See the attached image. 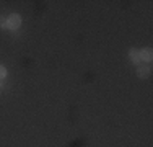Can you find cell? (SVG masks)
<instances>
[{"instance_id": "7a4b0ae2", "label": "cell", "mask_w": 153, "mask_h": 147, "mask_svg": "<svg viewBox=\"0 0 153 147\" xmlns=\"http://www.w3.org/2000/svg\"><path fill=\"white\" fill-rule=\"evenodd\" d=\"M152 74V67L150 65H137V75L140 77V79H148Z\"/></svg>"}, {"instance_id": "5b68a950", "label": "cell", "mask_w": 153, "mask_h": 147, "mask_svg": "<svg viewBox=\"0 0 153 147\" xmlns=\"http://www.w3.org/2000/svg\"><path fill=\"white\" fill-rule=\"evenodd\" d=\"M5 75H7V69L3 67V65H0V80L5 79Z\"/></svg>"}, {"instance_id": "3957f363", "label": "cell", "mask_w": 153, "mask_h": 147, "mask_svg": "<svg viewBox=\"0 0 153 147\" xmlns=\"http://www.w3.org/2000/svg\"><path fill=\"white\" fill-rule=\"evenodd\" d=\"M138 52H140L142 62H150L152 59H153V51H152V47H143V49H140Z\"/></svg>"}, {"instance_id": "6da1fadb", "label": "cell", "mask_w": 153, "mask_h": 147, "mask_svg": "<svg viewBox=\"0 0 153 147\" xmlns=\"http://www.w3.org/2000/svg\"><path fill=\"white\" fill-rule=\"evenodd\" d=\"M20 25H21V16L20 15L13 13V15H10V16L7 18V26H8L10 29H18Z\"/></svg>"}, {"instance_id": "277c9868", "label": "cell", "mask_w": 153, "mask_h": 147, "mask_svg": "<svg viewBox=\"0 0 153 147\" xmlns=\"http://www.w3.org/2000/svg\"><path fill=\"white\" fill-rule=\"evenodd\" d=\"M129 56H130V61H132L135 65H140L142 64V59H140V52H138V49H130Z\"/></svg>"}]
</instances>
